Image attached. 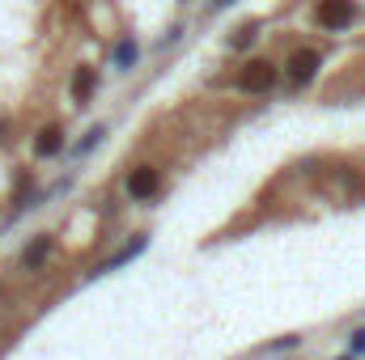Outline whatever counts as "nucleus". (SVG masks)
Wrapping results in <instances>:
<instances>
[{
    "instance_id": "obj_1",
    "label": "nucleus",
    "mask_w": 365,
    "mask_h": 360,
    "mask_svg": "<svg viewBox=\"0 0 365 360\" xmlns=\"http://www.w3.org/2000/svg\"><path fill=\"white\" fill-rule=\"evenodd\" d=\"M238 85L247 93H268L276 85V68L268 64V60H251L242 73H238Z\"/></svg>"
},
{
    "instance_id": "obj_3",
    "label": "nucleus",
    "mask_w": 365,
    "mask_h": 360,
    "mask_svg": "<svg viewBox=\"0 0 365 360\" xmlns=\"http://www.w3.org/2000/svg\"><path fill=\"white\" fill-rule=\"evenodd\" d=\"M319 26L323 30L353 26V0H319Z\"/></svg>"
},
{
    "instance_id": "obj_11",
    "label": "nucleus",
    "mask_w": 365,
    "mask_h": 360,
    "mask_svg": "<svg viewBox=\"0 0 365 360\" xmlns=\"http://www.w3.org/2000/svg\"><path fill=\"white\" fill-rule=\"evenodd\" d=\"M102 136H106V127H93L90 136H86V140H81V144L73 149V157H86L90 149H98V144H102Z\"/></svg>"
},
{
    "instance_id": "obj_6",
    "label": "nucleus",
    "mask_w": 365,
    "mask_h": 360,
    "mask_svg": "<svg viewBox=\"0 0 365 360\" xmlns=\"http://www.w3.org/2000/svg\"><path fill=\"white\" fill-rule=\"evenodd\" d=\"M140 250H145V238H132V242H128V246H123V250H119V255H110V259H106V263H98V268H93L90 275H106V271L123 268V263H128V259H136V255H140Z\"/></svg>"
},
{
    "instance_id": "obj_8",
    "label": "nucleus",
    "mask_w": 365,
    "mask_h": 360,
    "mask_svg": "<svg viewBox=\"0 0 365 360\" xmlns=\"http://www.w3.org/2000/svg\"><path fill=\"white\" fill-rule=\"evenodd\" d=\"M93 85H98V77H93V68H81V73L73 77V97H77V102H86V97L93 93Z\"/></svg>"
},
{
    "instance_id": "obj_5",
    "label": "nucleus",
    "mask_w": 365,
    "mask_h": 360,
    "mask_svg": "<svg viewBox=\"0 0 365 360\" xmlns=\"http://www.w3.org/2000/svg\"><path fill=\"white\" fill-rule=\"evenodd\" d=\"M47 255H51V238H47V233H38V238L26 246V255H21V271H38Z\"/></svg>"
},
{
    "instance_id": "obj_4",
    "label": "nucleus",
    "mask_w": 365,
    "mask_h": 360,
    "mask_svg": "<svg viewBox=\"0 0 365 360\" xmlns=\"http://www.w3.org/2000/svg\"><path fill=\"white\" fill-rule=\"evenodd\" d=\"M284 68H289V81H293V85H306V81L319 73V51H314V47H302V51L289 55Z\"/></svg>"
},
{
    "instance_id": "obj_2",
    "label": "nucleus",
    "mask_w": 365,
    "mask_h": 360,
    "mask_svg": "<svg viewBox=\"0 0 365 360\" xmlns=\"http://www.w3.org/2000/svg\"><path fill=\"white\" fill-rule=\"evenodd\" d=\"M158 186H162V174H158V166H136V170L128 174V195H132L136 203L153 199V195H158Z\"/></svg>"
},
{
    "instance_id": "obj_12",
    "label": "nucleus",
    "mask_w": 365,
    "mask_h": 360,
    "mask_svg": "<svg viewBox=\"0 0 365 360\" xmlns=\"http://www.w3.org/2000/svg\"><path fill=\"white\" fill-rule=\"evenodd\" d=\"M349 356H365V327H357L349 335Z\"/></svg>"
},
{
    "instance_id": "obj_7",
    "label": "nucleus",
    "mask_w": 365,
    "mask_h": 360,
    "mask_svg": "<svg viewBox=\"0 0 365 360\" xmlns=\"http://www.w3.org/2000/svg\"><path fill=\"white\" fill-rule=\"evenodd\" d=\"M60 149H64V132H60L56 123H51V127H43V132H38V140H34V153H38V157H56Z\"/></svg>"
},
{
    "instance_id": "obj_9",
    "label": "nucleus",
    "mask_w": 365,
    "mask_h": 360,
    "mask_svg": "<svg viewBox=\"0 0 365 360\" xmlns=\"http://www.w3.org/2000/svg\"><path fill=\"white\" fill-rule=\"evenodd\" d=\"M255 38H259V26H255V21H242V26L234 30V38H230V47H234V51H242V47H251Z\"/></svg>"
},
{
    "instance_id": "obj_10",
    "label": "nucleus",
    "mask_w": 365,
    "mask_h": 360,
    "mask_svg": "<svg viewBox=\"0 0 365 360\" xmlns=\"http://www.w3.org/2000/svg\"><path fill=\"white\" fill-rule=\"evenodd\" d=\"M132 64H136V43H132V38H123V43L115 47V68H123V73H128Z\"/></svg>"
},
{
    "instance_id": "obj_13",
    "label": "nucleus",
    "mask_w": 365,
    "mask_h": 360,
    "mask_svg": "<svg viewBox=\"0 0 365 360\" xmlns=\"http://www.w3.org/2000/svg\"><path fill=\"white\" fill-rule=\"evenodd\" d=\"M340 360H357V356H340Z\"/></svg>"
}]
</instances>
